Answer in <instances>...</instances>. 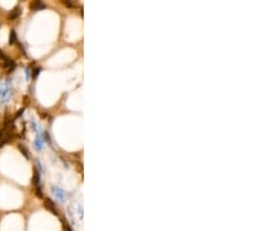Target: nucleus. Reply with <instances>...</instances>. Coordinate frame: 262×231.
Listing matches in <instances>:
<instances>
[{
    "mask_svg": "<svg viewBox=\"0 0 262 231\" xmlns=\"http://www.w3.org/2000/svg\"><path fill=\"white\" fill-rule=\"evenodd\" d=\"M51 193L54 194V196L60 200L61 202H64L66 200V193L64 190H62L61 188H57V187H53L51 188Z\"/></svg>",
    "mask_w": 262,
    "mask_h": 231,
    "instance_id": "1",
    "label": "nucleus"
},
{
    "mask_svg": "<svg viewBox=\"0 0 262 231\" xmlns=\"http://www.w3.org/2000/svg\"><path fill=\"white\" fill-rule=\"evenodd\" d=\"M44 205H46V208H47L49 211H51L53 214L57 215V210H56L55 203H54V202H53L50 198H46V200H44Z\"/></svg>",
    "mask_w": 262,
    "mask_h": 231,
    "instance_id": "2",
    "label": "nucleus"
},
{
    "mask_svg": "<svg viewBox=\"0 0 262 231\" xmlns=\"http://www.w3.org/2000/svg\"><path fill=\"white\" fill-rule=\"evenodd\" d=\"M43 138H42V134L41 135H36L35 140H34V147L36 151H41L43 148Z\"/></svg>",
    "mask_w": 262,
    "mask_h": 231,
    "instance_id": "3",
    "label": "nucleus"
},
{
    "mask_svg": "<svg viewBox=\"0 0 262 231\" xmlns=\"http://www.w3.org/2000/svg\"><path fill=\"white\" fill-rule=\"evenodd\" d=\"M19 14H20V9H15V11L12 12V14L9 15V18H11V19H14V18L19 16Z\"/></svg>",
    "mask_w": 262,
    "mask_h": 231,
    "instance_id": "4",
    "label": "nucleus"
},
{
    "mask_svg": "<svg viewBox=\"0 0 262 231\" xmlns=\"http://www.w3.org/2000/svg\"><path fill=\"white\" fill-rule=\"evenodd\" d=\"M25 77H26V81H27V82L31 79V71H29L28 68L25 69Z\"/></svg>",
    "mask_w": 262,
    "mask_h": 231,
    "instance_id": "5",
    "label": "nucleus"
},
{
    "mask_svg": "<svg viewBox=\"0 0 262 231\" xmlns=\"http://www.w3.org/2000/svg\"><path fill=\"white\" fill-rule=\"evenodd\" d=\"M19 148H20V149H21V152H22V154H23V155H25V157H26V158H29V154H28V149H27V151H26V149H25V148H23V146H20V147H19Z\"/></svg>",
    "mask_w": 262,
    "mask_h": 231,
    "instance_id": "6",
    "label": "nucleus"
},
{
    "mask_svg": "<svg viewBox=\"0 0 262 231\" xmlns=\"http://www.w3.org/2000/svg\"><path fill=\"white\" fill-rule=\"evenodd\" d=\"M36 5L34 6V9H42V8H44V5H42L41 2H35Z\"/></svg>",
    "mask_w": 262,
    "mask_h": 231,
    "instance_id": "7",
    "label": "nucleus"
},
{
    "mask_svg": "<svg viewBox=\"0 0 262 231\" xmlns=\"http://www.w3.org/2000/svg\"><path fill=\"white\" fill-rule=\"evenodd\" d=\"M14 42H15V32L12 31V33H11V43H14Z\"/></svg>",
    "mask_w": 262,
    "mask_h": 231,
    "instance_id": "8",
    "label": "nucleus"
},
{
    "mask_svg": "<svg viewBox=\"0 0 262 231\" xmlns=\"http://www.w3.org/2000/svg\"><path fill=\"white\" fill-rule=\"evenodd\" d=\"M2 137V131H0V138Z\"/></svg>",
    "mask_w": 262,
    "mask_h": 231,
    "instance_id": "9",
    "label": "nucleus"
}]
</instances>
